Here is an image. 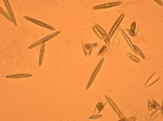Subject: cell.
Wrapping results in <instances>:
<instances>
[{
	"instance_id": "cell-7",
	"label": "cell",
	"mask_w": 163,
	"mask_h": 121,
	"mask_svg": "<svg viewBox=\"0 0 163 121\" xmlns=\"http://www.w3.org/2000/svg\"><path fill=\"white\" fill-rule=\"evenodd\" d=\"M122 2L121 1H116V2H109V3H103V4H99V6H95L92 7V10H99V9H106V8H111L115 6H120Z\"/></svg>"
},
{
	"instance_id": "cell-10",
	"label": "cell",
	"mask_w": 163,
	"mask_h": 121,
	"mask_svg": "<svg viewBox=\"0 0 163 121\" xmlns=\"http://www.w3.org/2000/svg\"><path fill=\"white\" fill-rule=\"evenodd\" d=\"M3 3L6 4V7H7V10H8V12H9V15L11 16V19H12V23H13V25L14 26H16V21H15V19H14V14H13V11H12V8L10 7V3H9V1H7V0H4L3 1Z\"/></svg>"
},
{
	"instance_id": "cell-13",
	"label": "cell",
	"mask_w": 163,
	"mask_h": 121,
	"mask_svg": "<svg viewBox=\"0 0 163 121\" xmlns=\"http://www.w3.org/2000/svg\"><path fill=\"white\" fill-rule=\"evenodd\" d=\"M121 31H122V34H123V37H124V38H125V40H126V41H127V43H128V44H129V47H130V48H132V50H133V49H134V44H133V43H132V42H130V40H129V38H128V36H127V35H126V34H125V31H124V30H123V29H121Z\"/></svg>"
},
{
	"instance_id": "cell-21",
	"label": "cell",
	"mask_w": 163,
	"mask_h": 121,
	"mask_svg": "<svg viewBox=\"0 0 163 121\" xmlns=\"http://www.w3.org/2000/svg\"><path fill=\"white\" fill-rule=\"evenodd\" d=\"M148 109L151 111L152 109H153V106H152V102H151V100H148Z\"/></svg>"
},
{
	"instance_id": "cell-16",
	"label": "cell",
	"mask_w": 163,
	"mask_h": 121,
	"mask_svg": "<svg viewBox=\"0 0 163 121\" xmlns=\"http://www.w3.org/2000/svg\"><path fill=\"white\" fill-rule=\"evenodd\" d=\"M127 56H128V59H130L132 60H134L135 63H139V62H140L139 57L135 56V55H134V54H132V53H128V54H127Z\"/></svg>"
},
{
	"instance_id": "cell-25",
	"label": "cell",
	"mask_w": 163,
	"mask_h": 121,
	"mask_svg": "<svg viewBox=\"0 0 163 121\" xmlns=\"http://www.w3.org/2000/svg\"><path fill=\"white\" fill-rule=\"evenodd\" d=\"M157 3H159L160 6H162V4H163V3H162V1H159V0H157Z\"/></svg>"
},
{
	"instance_id": "cell-6",
	"label": "cell",
	"mask_w": 163,
	"mask_h": 121,
	"mask_svg": "<svg viewBox=\"0 0 163 121\" xmlns=\"http://www.w3.org/2000/svg\"><path fill=\"white\" fill-rule=\"evenodd\" d=\"M24 19L27 20V21H29V22H33L34 24H36V25H39V26H41V27H45V28H47V29L54 30L53 26H50V25H48V24H45V23H42L40 21H37V20H35V19H32V17H29V16H24Z\"/></svg>"
},
{
	"instance_id": "cell-9",
	"label": "cell",
	"mask_w": 163,
	"mask_h": 121,
	"mask_svg": "<svg viewBox=\"0 0 163 121\" xmlns=\"http://www.w3.org/2000/svg\"><path fill=\"white\" fill-rule=\"evenodd\" d=\"M32 74H15V75H8L6 78L8 79H19V78H32Z\"/></svg>"
},
{
	"instance_id": "cell-3",
	"label": "cell",
	"mask_w": 163,
	"mask_h": 121,
	"mask_svg": "<svg viewBox=\"0 0 163 121\" xmlns=\"http://www.w3.org/2000/svg\"><path fill=\"white\" fill-rule=\"evenodd\" d=\"M92 29H94L95 34H96L97 36L99 37V39L104 40V39H106V38L108 37V34L106 32V30H103V29H102L101 27H100L98 24H95L94 26H92Z\"/></svg>"
},
{
	"instance_id": "cell-8",
	"label": "cell",
	"mask_w": 163,
	"mask_h": 121,
	"mask_svg": "<svg viewBox=\"0 0 163 121\" xmlns=\"http://www.w3.org/2000/svg\"><path fill=\"white\" fill-rule=\"evenodd\" d=\"M98 43H84L83 44V50H84V53H85V55L86 56H88V55L91 54V50H92V48L94 47H97Z\"/></svg>"
},
{
	"instance_id": "cell-11",
	"label": "cell",
	"mask_w": 163,
	"mask_h": 121,
	"mask_svg": "<svg viewBox=\"0 0 163 121\" xmlns=\"http://www.w3.org/2000/svg\"><path fill=\"white\" fill-rule=\"evenodd\" d=\"M135 29H136V22H133L132 25H130V29H127V30H125V31L128 32L132 37H135L136 36V31H135Z\"/></svg>"
},
{
	"instance_id": "cell-18",
	"label": "cell",
	"mask_w": 163,
	"mask_h": 121,
	"mask_svg": "<svg viewBox=\"0 0 163 121\" xmlns=\"http://www.w3.org/2000/svg\"><path fill=\"white\" fill-rule=\"evenodd\" d=\"M0 12H1V14H2V15H3V16H4V17H7V19H8V20H9V21H11V22H12V19H11V16H10V15H9V14H7V13H6V12H4V11H3V9H2V8H0Z\"/></svg>"
},
{
	"instance_id": "cell-12",
	"label": "cell",
	"mask_w": 163,
	"mask_h": 121,
	"mask_svg": "<svg viewBox=\"0 0 163 121\" xmlns=\"http://www.w3.org/2000/svg\"><path fill=\"white\" fill-rule=\"evenodd\" d=\"M44 52H45V43L41 44L40 47V51H39V60H38V65L41 66L42 64V59H44Z\"/></svg>"
},
{
	"instance_id": "cell-4",
	"label": "cell",
	"mask_w": 163,
	"mask_h": 121,
	"mask_svg": "<svg viewBox=\"0 0 163 121\" xmlns=\"http://www.w3.org/2000/svg\"><path fill=\"white\" fill-rule=\"evenodd\" d=\"M103 60H104V59H101V60H99V64L97 65V67H96V69H95V71L92 72L91 77H90V79H89V81H88V84H87V87H86V89H87V90H88L89 88H90V85H91L92 81H94V80H95V78H96V76L98 75V72H99L100 68H101V65L103 64Z\"/></svg>"
},
{
	"instance_id": "cell-22",
	"label": "cell",
	"mask_w": 163,
	"mask_h": 121,
	"mask_svg": "<svg viewBox=\"0 0 163 121\" xmlns=\"http://www.w3.org/2000/svg\"><path fill=\"white\" fill-rule=\"evenodd\" d=\"M102 116L100 115V113H98V115H94V116H90L89 119H98V118H101Z\"/></svg>"
},
{
	"instance_id": "cell-14",
	"label": "cell",
	"mask_w": 163,
	"mask_h": 121,
	"mask_svg": "<svg viewBox=\"0 0 163 121\" xmlns=\"http://www.w3.org/2000/svg\"><path fill=\"white\" fill-rule=\"evenodd\" d=\"M161 110H162V109H160V108H157V109H155L154 111H153V113H152V115L150 116V119H151V120H154L155 118H157L158 116H159L160 113H161Z\"/></svg>"
},
{
	"instance_id": "cell-19",
	"label": "cell",
	"mask_w": 163,
	"mask_h": 121,
	"mask_svg": "<svg viewBox=\"0 0 163 121\" xmlns=\"http://www.w3.org/2000/svg\"><path fill=\"white\" fill-rule=\"evenodd\" d=\"M151 102H152V106H153V108H160V109H162L161 105H160V104H158V103L155 102L154 100H151Z\"/></svg>"
},
{
	"instance_id": "cell-24",
	"label": "cell",
	"mask_w": 163,
	"mask_h": 121,
	"mask_svg": "<svg viewBox=\"0 0 163 121\" xmlns=\"http://www.w3.org/2000/svg\"><path fill=\"white\" fill-rule=\"evenodd\" d=\"M127 120H136V117H130V118H128Z\"/></svg>"
},
{
	"instance_id": "cell-5",
	"label": "cell",
	"mask_w": 163,
	"mask_h": 121,
	"mask_svg": "<svg viewBox=\"0 0 163 121\" xmlns=\"http://www.w3.org/2000/svg\"><path fill=\"white\" fill-rule=\"evenodd\" d=\"M106 98H107V101H108V103H109V104H110V105H111V107H112V108H113V110H114V111H115V112H116V115H117V116H119V117H120V118H121V119H123V120H125V117H124V116H123V115H122V112H121V110H120V109H119V107H117V106H116V105H115V104H114V102H113V101H112V100H111V97H110V96H109V95H107V96H106Z\"/></svg>"
},
{
	"instance_id": "cell-23",
	"label": "cell",
	"mask_w": 163,
	"mask_h": 121,
	"mask_svg": "<svg viewBox=\"0 0 163 121\" xmlns=\"http://www.w3.org/2000/svg\"><path fill=\"white\" fill-rule=\"evenodd\" d=\"M159 79H160V78H157V79H155L153 82H151V83H148V84L146 85V88H149V87H151V85H152V84H154V83L157 82V81H158V80H159Z\"/></svg>"
},
{
	"instance_id": "cell-17",
	"label": "cell",
	"mask_w": 163,
	"mask_h": 121,
	"mask_svg": "<svg viewBox=\"0 0 163 121\" xmlns=\"http://www.w3.org/2000/svg\"><path fill=\"white\" fill-rule=\"evenodd\" d=\"M133 50H134V51H135V52H136V53H137V54H138V55H139V56H140V57H142V59H145V55H144V53H142L141 51H140V50H139V49H138V48H137V47H136V45H134V49H133Z\"/></svg>"
},
{
	"instance_id": "cell-1",
	"label": "cell",
	"mask_w": 163,
	"mask_h": 121,
	"mask_svg": "<svg viewBox=\"0 0 163 121\" xmlns=\"http://www.w3.org/2000/svg\"><path fill=\"white\" fill-rule=\"evenodd\" d=\"M124 16H125V14H124V13H122L121 15H120V17L117 19V21L115 22V24L113 25V27H112L111 30H110V32L108 34V37L106 38V39H104V41H106V43H107V44L109 43V41H110V39H111V37L113 36V35H114V32L116 31L117 27L120 26V24H121V22H122V20H123V17H124Z\"/></svg>"
},
{
	"instance_id": "cell-20",
	"label": "cell",
	"mask_w": 163,
	"mask_h": 121,
	"mask_svg": "<svg viewBox=\"0 0 163 121\" xmlns=\"http://www.w3.org/2000/svg\"><path fill=\"white\" fill-rule=\"evenodd\" d=\"M103 106H104V104H102V103H98V105H97V108H96V109L100 112V111L102 110V108H103Z\"/></svg>"
},
{
	"instance_id": "cell-15",
	"label": "cell",
	"mask_w": 163,
	"mask_h": 121,
	"mask_svg": "<svg viewBox=\"0 0 163 121\" xmlns=\"http://www.w3.org/2000/svg\"><path fill=\"white\" fill-rule=\"evenodd\" d=\"M107 51H108V47H107V45H103V47L101 48V50H100V51L97 53V56H98V57H99V56H102V55H103Z\"/></svg>"
},
{
	"instance_id": "cell-2",
	"label": "cell",
	"mask_w": 163,
	"mask_h": 121,
	"mask_svg": "<svg viewBox=\"0 0 163 121\" xmlns=\"http://www.w3.org/2000/svg\"><path fill=\"white\" fill-rule=\"evenodd\" d=\"M57 35H60V31H56V32H53V34L49 35V36H47V37L42 38V39H40V40H38V41H37V42H35V43H33L32 45H29V47H28V49H33V48L37 47V45H41V44H44L45 42H47V41H48V40H50V39H51V38L56 37Z\"/></svg>"
}]
</instances>
